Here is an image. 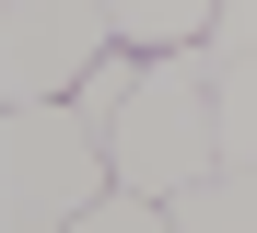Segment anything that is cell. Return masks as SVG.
Wrapping results in <instances>:
<instances>
[{"label":"cell","instance_id":"2","mask_svg":"<svg viewBox=\"0 0 257 233\" xmlns=\"http://www.w3.org/2000/svg\"><path fill=\"white\" fill-rule=\"evenodd\" d=\"M105 186H117V163H105V128L82 105H0V210L82 221Z\"/></svg>","mask_w":257,"mask_h":233},{"label":"cell","instance_id":"1","mask_svg":"<svg viewBox=\"0 0 257 233\" xmlns=\"http://www.w3.org/2000/svg\"><path fill=\"white\" fill-rule=\"evenodd\" d=\"M105 163L141 198H187L199 175H222V117H210V47L141 59V93L105 117Z\"/></svg>","mask_w":257,"mask_h":233},{"label":"cell","instance_id":"5","mask_svg":"<svg viewBox=\"0 0 257 233\" xmlns=\"http://www.w3.org/2000/svg\"><path fill=\"white\" fill-rule=\"evenodd\" d=\"M187 233H257V163H222V175H199L187 198H164Z\"/></svg>","mask_w":257,"mask_h":233},{"label":"cell","instance_id":"7","mask_svg":"<svg viewBox=\"0 0 257 233\" xmlns=\"http://www.w3.org/2000/svg\"><path fill=\"white\" fill-rule=\"evenodd\" d=\"M70 233H187V221H176V210H164V198H141V186H105V198H94V210H82Z\"/></svg>","mask_w":257,"mask_h":233},{"label":"cell","instance_id":"8","mask_svg":"<svg viewBox=\"0 0 257 233\" xmlns=\"http://www.w3.org/2000/svg\"><path fill=\"white\" fill-rule=\"evenodd\" d=\"M210 59H257V0H222V24H210Z\"/></svg>","mask_w":257,"mask_h":233},{"label":"cell","instance_id":"3","mask_svg":"<svg viewBox=\"0 0 257 233\" xmlns=\"http://www.w3.org/2000/svg\"><path fill=\"white\" fill-rule=\"evenodd\" d=\"M117 59L105 0H0V105H70Z\"/></svg>","mask_w":257,"mask_h":233},{"label":"cell","instance_id":"6","mask_svg":"<svg viewBox=\"0 0 257 233\" xmlns=\"http://www.w3.org/2000/svg\"><path fill=\"white\" fill-rule=\"evenodd\" d=\"M210 117H222V163H257V59H210Z\"/></svg>","mask_w":257,"mask_h":233},{"label":"cell","instance_id":"4","mask_svg":"<svg viewBox=\"0 0 257 233\" xmlns=\"http://www.w3.org/2000/svg\"><path fill=\"white\" fill-rule=\"evenodd\" d=\"M105 12H117V47H128V59H176V47H210L222 0H105Z\"/></svg>","mask_w":257,"mask_h":233}]
</instances>
